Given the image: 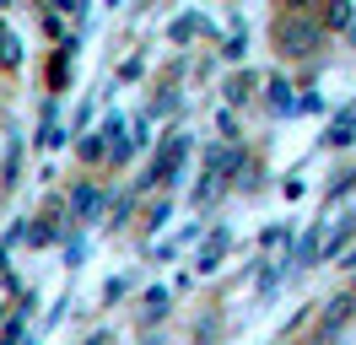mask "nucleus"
I'll use <instances>...</instances> for the list:
<instances>
[{"mask_svg": "<svg viewBox=\"0 0 356 345\" xmlns=\"http://www.w3.org/2000/svg\"><path fill=\"white\" fill-rule=\"evenodd\" d=\"M324 17L313 11V6H286V11H275L270 22V43H275V54L281 60H308L324 49Z\"/></svg>", "mask_w": 356, "mask_h": 345, "instance_id": "1", "label": "nucleus"}]
</instances>
